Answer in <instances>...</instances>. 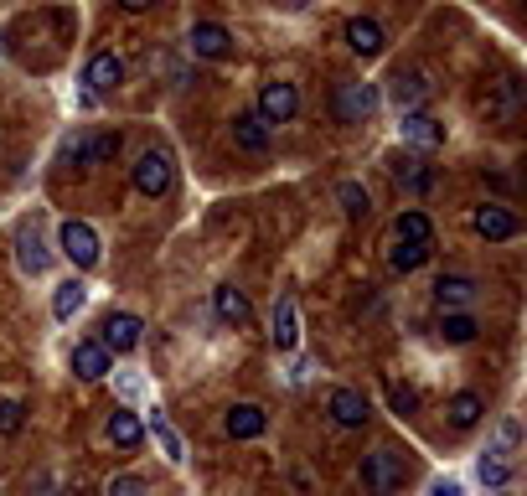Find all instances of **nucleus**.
Returning <instances> with one entry per match:
<instances>
[{"mask_svg":"<svg viewBox=\"0 0 527 496\" xmlns=\"http://www.w3.org/2000/svg\"><path fill=\"white\" fill-rule=\"evenodd\" d=\"M378 104H383V93L372 83H336V93H331L336 124H367L372 114H378Z\"/></svg>","mask_w":527,"mask_h":496,"instance_id":"nucleus-1","label":"nucleus"},{"mask_svg":"<svg viewBox=\"0 0 527 496\" xmlns=\"http://www.w3.org/2000/svg\"><path fill=\"white\" fill-rule=\"evenodd\" d=\"M403 476H409V465H403L398 450H372L362 460V491L367 496H393L403 486Z\"/></svg>","mask_w":527,"mask_h":496,"instance_id":"nucleus-2","label":"nucleus"},{"mask_svg":"<svg viewBox=\"0 0 527 496\" xmlns=\"http://www.w3.org/2000/svg\"><path fill=\"white\" fill-rule=\"evenodd\" d=\"M135 186H140V197H171V186H176V161H171V150H145L140 161H135Z\"/></svg>","mask_w":527,"mask_h":496,"instance_id":"nucleus-3","label":"nucleus"},{"mask_svg":"<svg viewBox=\"0 0 527 496\" xmlns=\"http://www.w3.org/2000/svg\"><path fill=\"white\" fill-rule=\"evenodd\" d=\"M254 114H259L264 130H269V124H290V119L300 114V88H295V83H264Z\"/></svg>","mask_w":527,"mask_h":496,"instance_id":"nucleus-4","label":"nucleus"},{"mask_svg":"<svg viewBox=\"0 0 527 496\" xmlns=\"http://www.w3.org/2000/svg\"><path fill=\"white\" fill-rule=\"evenodd\" d=\"M57 243H62V254H68L78 269H93V264H99V233H93L83 217H68V223L57 228Z\"/></svg>","mask_w":527,"mask_h":496,"instance_id":"nucleus-5","label":"nucleus"},{"mask_svg":"<svg viewBox=\"0 0 527 496\" xmlns=\"http://www.w3.org/2000/svg\"><path fill=\"white\" fill-rule=\"evenodd\" d=\"M140 316H130V310H109L104 316V326H99V347L109 352V357H119V352H135L140 347Z\"/></svg>","mask_w":527,"mask_h":496,"instance_id":"nucleus-6","label":"nucleus"},{"mask_svg":"<svg viewBox=\"0 0 527 496\" xmlns=\"http://www.w3.org/2000/svg\"><path fill=\"white\" fill-rule=\"evenodd\" d=\"M471 228H476L486 243H507V238H517V233H522L517 212H507V207H491V202L471 212Z\"/></svg>","mask_w":527,"mask_h":496,"instance_id":"nucleus-7","label":"nucleus"},{"mask_svg":"<svg viewBox=\"0 0 527 496\" xmlns=\"http://www.w3.org/2000/svg\"><path fill=\"white\" fill-rule=\"evenodd\" d=\"M326 414H331L341 429H362V424L372 419L367 398H362L357 388H331V398H326Z\"/></svg>","mask_w":527,"mask_h":496,"instance_id":"nucleus-8","label":"nucleus"},{"mask_svg":"<svg viewBox=\"0 0 527 496\" xmlns=\"http://www.w3.org/2000/svg\"><path fill=\"white\" fill-rule=\"evenodd\" d=\"M83 83H88V93H114L124 83V57L119 52H93L88 68H83Z\"/></svg>","mask_w":527,"mask_h":496,"instance_id":"nucleus-9","label":"nucleus"},{"mask_svg":"<svg viewBox=\"0 0 527 496\" xmlns=\"http://www.w3.org/2000/svg\"><path fill=\"white\" fill-rule=\"evenodd\" d=\"M269 326H274L269 336H274L279 352H295L300 347V305H295V295H279L274 300V321Z\"/></svg>","mask_w":527,"mask_h":496,"instance_id":"nucleus-10","label":"nucleus"},{"mask_svg":"<svg viewBox=\"0 0 527 496\" xmlns=\"http://www.w3.org/2000/svg\"><path fill=\"white\" fill-rule=\"evenodd\" d=\"M68 362H73V372H78L83 383H99V378H109V372H114V357L99 347V341H78Z\"/></svg>","mask_w":527,"mask_h":496,"instance_id":"nucleus-11","label":"nucleus"},{"mask_svg":"<svg viewBox=\"0 0 527 496\" xmlns=\"http://www.w3.org/2000/svg\"><path fill=\"white\" fill-rule=\"evenodd\" d=\"M212 310H217V321L223 326H248L254 321V305H248V295L238 285H217L212 290Z\"/></svg>","mask_w":527,"mask_h":496,"instance_id":"nucleus-12","label":"nucleus"},{"mask_svg":"<svg viewBox=\"0 0 527 496\" xmlns=\"http://www.w3.org/2000/svg\"><path fill=\"white\" fill-rule=\"evenodd\" d=\"M403 140L409 145H419V150H434V145H445V124L434 119V114H424V109H414V114H403Z\"/></svg>","mask_w":527,"mask_h":496,"instance_id":"nucleus-13","label":"nucleus"},{"mask_svg":"<svg viewBox=\"0 0 527 496\" xmlns=\"http://www.w3.org/2000/svg\"><path fill=\"white\" fill-rule=\"evenodd\" d=\"M481 295V285L471 274H440L434 279V300H440V310H455V305H471Z\"/></svg>","mask_w":527,"mask_h":496,"instance_id":"nucleus-14","label":"nucleus"},{"mask_svg":"<svg viewBox=\"0 0 527 496\" xmlns=\"http://www.w3.org/2000/svg\"><path fill=\"white\" fill-rule=\"evenodd\" d=\"M186 42H192V52H197V57H228L233 31H228V26H217V21H197Z\"/></svg>","mask_w":527,"mask_h":496,"instance_id":"nucleus-15","label":"nucleus"},{"mask_svg":"<svg viewBox=\"0 0 527 496\" xmlns=\"http://www.w3.org/2000/svg\"><path fill=\"white\" fill-rule=\"evenodd\" d=\"M264 429H269V414L259 409V403H233L228 409V434L233 440H259Z\"/></svg>","mask_w":527,"mask_h":496,"instance_id":"nucleus-16","label":"nucleus"},{"mask_svg":"<svg viewBox=\"0 0 527 496\" xmlns=\"http://www.w3.org/2000/svg\"><path fill=\"white\" fill-rule=\"evenodd\" d=\"M16 259H21V269H26L31 279L47 274L52 254H47V243H42V233H37V228H21V233H16Z\"/></svg>","mask_w":527,"mask_h":496,"instance_id":"nucleus-17","label":"nucleus"},{"mask_svg":"<svg viewBox=\"0 0 527 496\" xmlns=\"http://www.w3.org/2000/svg\"><path fill=\"white\" fill-rule=\"evenodd\" d=\"M393 233H398V243H414V248H434V223H429V212H419V207L398 212Z\"/></svg>","mask_w":527,"mask_h":496,"instance_id":"nucleus-18","label":"nucleus"},{"mask_svg":"<svg viewBox=\"0 0 527 496\" xmlns=\"http://www.w3.org/2000/svg\"><path fill=\"white\" fill-rule=\"evenodd\" d=\"M424 99H429V78H424V73H403V68H398V73H393V104H398L403 114H414Z\"/></svg>","mask_w":527,"mask_h":496,"instance_id":"nucleus-19","label":"nucleus"},{"mask_svg":"<svg viewBox=\"0 0 527 496\" xmlns=\"http://www.w3.org/2000/svg\"><path fill=\"white\" fill-rule=\"evenodd\" d=\"M347 47H352L357 57H378V52H383V26L367 21V16H352V21H347Z\"/></svg>","mask_w":527,"mask_h":496,"instance_id":"nucleus-20","label":"nucleus"},{"mask_svg":"<svg viewBox=\"0 0 527 496\" xmlns=\"http://www.w3.org/2000/svg\"><path fill=\"white\" fill-rule=\"evenodd\" d=\"M109 440H114L119 450H140V440H145V424H140V414H130V409H114V414H109Z\"/></svg>","mask_w":527,"mask_h":496,"instance_id":"nucleus-21","label":"nucleus"},{"mask_svg":"<svg viewBox=\"0 0 527 496\" xmlns=\"http://www.w3.org/2000/svg\"><path fill=\"white\" fill-rule=\"evenodd\" d=\"M233 140H238V150H248V155H264V150H269V130L259 124V114H238V119H233Z\"/></svg>","mask_w":527,"mask_h":496,"instance_id":"nucleus-22","label":"nucleus"},{"mask_svg":"<svg viewBox=\"0 0 527 496\" xmlns=\"http://www.w3.org/2000/svg\"><path fill=\"white\" fill-rule=\"evenodd\" d=\"M83 300H88V285H83V279H62L57 295H52V316H57V321H73L78 310H83Z\"/></svg>","mask_w":527,"mask_h":496,"instance_id":"nucleus-23","label":"nucleus"},{"mask_svg":"<svg viewBox=\"0 0 527 496\" xmlns=\"http://www.w3.org/2000/svg\"><path fill=\"white\" fill-rule=\"evenodd\" d=\"M445 414H450V424H455V429H476V424H481V414H486V403H481V393H455Z\"/></svg>","mask_w":527,"mask_h":496,"instance_id":"nucleus-24","label":"nucleus"},{"mask_svg":"<svg viewBox=\"0 0 527 496\" xmlns=\"http://www.w3.org/2000/svg\"><path fill=\"white\" fill-rule=\"evenodd\" d=\"M150 434H155V445H161V455H166L171 465H181V460H186V450H181V434L171 429V419H166L161 409L150 414Z\"/></svg>","mask_w":527,"mask_h":496,"instance_id":"nucleus-25","label":"nucleus"},{"mask_svg":"<svg viewBox=\"0 0 527 496\" xmlns=\"http://www.w3.org/2000/svg\"><path fill=\"white\" fill-rule=\"evenodd\" d=\"M476 476H481V481H486L491 491H507V486H512V476H517V465L486 450V455H481V465H476Z\"/></svg>","mask_w":527,"mask_h":496,"instance_id":"nucleus-26","label":"nucleus"},{"mask_svg":"<svg viewBox=\"0 0 527 496\" xmlns=\"http://www.w3.org/2000/svg\"><path fill=\"white\" fill-rule=\"evenodd\" d=\"M398 186H414V192H424V186H434V171L424 161H414V155H398V166H393Z\"/></svg>","mask_w":527,"mask_h":496,"instance_id":"nucleus-27","label":"nucleus"},{"mask_svg":"<svg viewBox=\"0 0 527 496\" xmlns=\"http://www.w3.org/2000/svg\"><path fill=\"white\" fill-rule=\"evenodd\" d=\"M429 254H434V248H414V243H393V248H388V264H393L398 274H414L419 264H429Z\"/></svg>","mask_w":527,"mask_h":496,"instance_id":"nucleus-28","label":"nucleus"},{"mask_svg":"<svg viewBox=\"0 0 527 496\" xmlns=\"http://www.w3.org/2000/svg\"><path fill=\"white\" fill-rule=\"evenodd\" d=\"M476 331H481V326H476L471 316H460V310L440 321V336L450 341V347H465V341H476Z\"/></svg>","mask_w":527,"mask_h":496,"instance_id":"nucleus-29","label":"nucleus"},{"mask_svg":"<svg viewBox=\"0 0 527 496\" xmlns=\"http://www.w3.org/2000/svg\"><path fill=\"white\" fill-rule=\"evenodd\" d=\"M336 202H341V212H347V217H367L372 212V202H367V192H362L357 181H341L336 186Z\"/></svg>","mask_w":527,"mask_h":496,"instance_id":"nucleus-30","label":"nucleus"},{"mask_svg":"<svg viewBox=\"0 0 527 496\" xmlns=\"http://www.w3.org/2000/svg\"><path fill=\"white\" fill-rule=\"evenodd\" d=\"M119 145H124V140L109 135V130H104V135H93V140H88V166H109L114 155H119Z\"/></svg>","mask_w":527,"mask_h":496,"instance_id":"nucleus-31","label":"nucleus"},{"mask_svg":"<svg viewBox=\"0 0 527 496\" xmlns=\"http://www.w3.org/2000/svg\"><path fill=\"white\" fill-rule=\"evenodd\" d=\"M388 409H393L398 419L419 414V393H414V388H403V383H393V388H388Z\"/></svg>","mask_w":527,"mask_h":496,"instance_id":"nucleus-32","label":"nucleus"},{"mask_svg":"<svg viewBox=\"0 0 527 496\" xmlns=\"http://www.w3.org/2000/svg\"><path fill=\"white\" fill-rule=\"evenodd\" d=\"M522 445V424L517 419H502V429H496V450L491 455H502V460H512V450Z\"/></svg>","mask_w":527,"mask_h":496,"instance_id":"nucleus-33","label":"nucleus"},{"mask_svg":"<svg viewBox=\"0 0 527 496\" xmlns=\"http://www.w3.org/2000/svg\"><path fill=\"white\" fill-rule=\"evenodd\" d=\"M26 429V409L16 398H0V434H21Z\"/></svg>","mask_w":527,"mask_h":496,"instance_id":"nucleus-34","label":"nucleus"},{"mask_svg":"<svg viewBox=\"0 0 527 496\" xmlns=\"http://www.w3.org/2000/svg\"><path fill=\"white\" fill-rule=\"evenodd\" d=\"M109 496H150V486H145L140 476H119V481L109 486Z\"/></svg>","mask_w":527,"mask_h":496,"instance_id":"nucleus-35","label":"nucleus"},{"mask_svg":"<svg viewBox=\"0 0 527 496\" xmlns=\"http://www.w3.org/2000/svg\"><path fill=\"white\" fill-rule=\"evenodd\" d=\"M62 155H68L73 166H88V135H73V140H68V150H62Z\"/></svg>","mask_w":527,"mask_h":496,"instance_id":"nucleus-36","label":"nucleus"},{"mask_svg":"<svg viewBox=\"0 0 527 496\" xmlns=\"http://www.w3.org/2000/svg\"><path fill=\"white\" fill-rule=\"evenodd\" d=\"M434 496H460V486L455 481H434Z\"/></svg>","mask_w":527,"mask_h":496,"instance_id":"nucleus-37","label":"nucleus"},{"mask_svg":"<svg viewBox=\"0 0 527 496\" xmlns=\"http://www.w3.org/2000/svg\"><path fill=\"white\" fill-rule=\"evenodd\" d=\"M57 496H93V491H88V486H62Z\"/></svg>","mask_w":527,"mask_h":496,"instance_id":"nucleus-38","label":"nucleus"},{"mask_svg":"<svg viewBox=\"0 0 527 496\" xmlns=\"http://www.w3.org/2000/svg\"><path fill=\"white\" fill-rule=\"evenodd\" d=\"M496 496H512V491H496Z\"/></svg>","mask_w":527,"mask_h":496,"instance_id":"nucleus-39","label":"nucleus"}]
</instances>
